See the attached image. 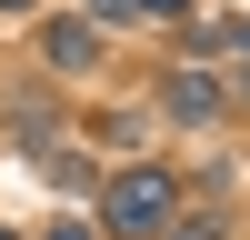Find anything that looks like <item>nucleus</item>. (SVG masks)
Returning a JSON list of instances; mask_svg holds the SVG:
<instances>
[{
  "instance_id": "f257e3e1",
  "label": "nucleus",
  "mask_w": 250,
  "mask_h": 240,
  "mask_svg": "<svg viewBox=\"0 0 250 240\" xmlns=\"http://www.w3.org/2000/svg\"><path fill=\"white\" fill-rule=\"evenodd\" d=\"M170 200H180L170 170H120V180H110V210H100V230H110V240H150V230H170Z\"/></svg>"
},
{
  "instance_id": "f03ea898",
  "label": "nucleus",
  "mask_w": 250,
  "mask_h": 240,
  "mask_svg": "<svg viewBox=\"0 0 250 240\" xmlns=\"http://www.w3.org/2000/svg\"><path fill=\"white\" fill-rule=\"evenodd\" d=\"M40 50H50V70H90L100 40H90V20H50V30H40Z\"/></svg>"
},
{
  "instance_id": "7ed1b4c3",
  "label": "nucleus",
  "mask_w": 250,
  "mask_h": 240,
  "mask_svg": "<svg viewBox=\"0 0 250 240\" xmlns=\"http://www.w3.org/2000/svg\"><path fill=\"white\" fill-rule=\"evenodd\" d=\"M160 100H170V120H220V80H210V70H180Z\"/></svg>"
},
{
  "instance_id": "20e7f679",
  "label": "nucleus",
  "mask_w": 250,
  "mask_h": 240,
  "mask_svg": "<svg viewBox=\"0 0 250 240\" xmlns=\"http://www.w3.org/2000/svg\"><path fill=\"white\" fill-rule=\"evenodd\" d=\"M180 10H190V0H140V20H180Z\"/></svg>"
},
{
  "instance_id": "39448f33",
  "label": "nucleus",
  "mask_w": 250,
  "mask_h": 240,
  "mask_svg": "<svg viewBox=\"0 0 250 240\" xmlns=\"http://www.w3.org/2000/svg\"><path fill=\"white\" fill-rule=\"evenodd\" d=\"M90 10H100V20H140V0H90Z\"/></svg>"
},
{
  "instance_id": "423d86ee",
  "label": "nucleus",
  "mask_w": 250,
  "mask_h": 240,
  "mask_svg": "<svg viewBox=\"0 0 250 240\" xmlns=\"http://www.w3.org/2000/svg\"><path fill=\"white\" fill-rule=\"evenodd\" d=\"M40 240H100V230H90V220H60V230H40Z\"/></svg>"
},
{
  "instance_id": "0eeeda50",
  "label": "nucleus",
  "mask_w": 250,
  "mask_h": 240,
  "mask_svg": "<svg viewBox=\"0 0 250 240\" xmlns=\"http://www.w3.org/2000/svg\"><path fill=\"white\" fill-rule=\"evenodd\" d=\"M180 240H220V220H180Z\"/></svg>"
},
{
  "instance_id": "6e6552de",
  "label": "nucleus",
  "mask_w": 250,
  "mask_h": 240,
  "mask_svg": "<svg viewBox=\"0 0 250 240\" xmlns=\"http://www.w3.org/2000/svg\"><path fill=\"white\" fill-rule=\"evenodd\" d=\"M230 50H250V20H240V30H230Z\"/></svg>"
},
{
  "instance_id": "1a4fd4ad",
  "label": "nucleus",
  "mask_w": 250,
  "mask_h": 240,
  "mask_svg": "<svg viewBox=\"0 0 250 240\" xmlns=\"http://www.w3.org/2000/svg\"><path fill=\"white\" fill-rule=\"evenodd\" d=\"M240 60H250V50H240ZM240 100H250V70H240Z\"/></svg>"
},
{
  "instance_id": "9d476101",
  "label": "nucleus",
  "mask_w": 250,
  "mask_h": 240,
  "mask_svg": "<svg viewBox=\"0 0 250 240\" xmlns=\"http://www.w3.org/2000/svg\"><path fill=\"white\" fill-rule=\"evenodd\" d=\"M0 10H30V0H0Z\"/></svg>"
},
{
  "instance_id": "9b49d317",
  "label": "nucleus",
  "mask_w": 250,
  "mask_h": 240,
  "mask_svg": "<svg viewBox=\"0 0 250 240\" xmlns=\"http://www.w3.org/2000/svg\"><path fill=\"white\" fill-rule=\"evenodd\" d=\"M0 240H10V230H0Z\"/></svg>"
}]
</instances>
